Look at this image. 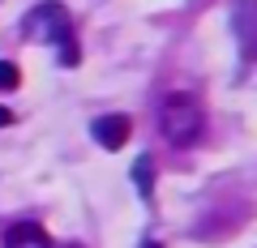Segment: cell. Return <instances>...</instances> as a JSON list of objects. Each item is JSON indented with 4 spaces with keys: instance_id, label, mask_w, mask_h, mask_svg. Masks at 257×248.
<instances>
[{
    "instance_id": "cell-6",
    "label": "cell",
    "mask_w": 257,
    "mask_h": 248,
    "mask_svg": "<svg viewBox=\"0 0 257 248\" xmlns=\"http://www.w3.org/2000/svg\"><path fill=\"white\" fill-rule=\"evenodd\" d=\"M150 167H155V163H150V154H142L138 167H133V184L142 188V197H150V180H155V171H150Z\"/></svg>"
},
{
    "instance_id": "cell-4",
    "label": "cell",
    "mask_w": 257,
    "mask_h": 248,
    "mask_svg": "<svg viewBox=\"0 0 257 248\" xmlns=\"http://www.w3.org/2000/svg\"><path fill=\"white\" fill-rule=\"evenodd\" d=\"M128 133H133V124H128V116H99L94 120V141H99L103 150H120L128 141Z\"/></svg>"
},
{
    "instance_id": "cell-1",
    "label": "cell",
    "mask_w": 257,
    "mask_h": 248,
    "mask_svg": "<svg viewBox=\"0 0 257 248\" xmlns=\"http://www.w3.org/2000/svg\"><path fill=\"white\" fill-rule=\"evenodd\" d=\"M22 30H26L30 43H52L56 52H60V65L73 69L77 60H82V52H77V35H73V22H69V9H64V5H56V0L35 5V9L26 13V22H22Z\"/></svg>"
},
{
    "instance_id": "cell-2",
    "label": "cell",
    "mask_w": 257,
    "mask_h": 248,
    "mask_svg": "<svg viewBox=\"0 0 257 248\" xmlns=\"http://www.w3.org/2000/svg\"><path fill=\"white\" fill-rule=\"evenodd\" d=\"M159 133H163V141H167V146H176V150L197 146L202 133H206L202 103L193 99V94H184V90L180 94H167L163 107H159Z\"/></svg>"
},
{
    "instance_id": "cell-7",
    "label": "cell",
    "mask_w": 257,
    "mask_h": 248,
    "mask_svg": "<svg viewBox=\"0 0 257 248\" xmlns=\"http://www.w3.org/2000/svg\"><path fill=\"white\" fill-rule=\"evenodd\" d=\"M18 86H22V73H18V65L0 60V90H18Z\"/></svg>"
},
{
    "instance_id": "cell-8",
    "label": "cell",
    "mask_w": 257,
    "mask_h": 248,
    "mask_svg": "<svg viewBox=\"0 0 257 248\" xmlns=\"http://www.w3.org/2000/svg\"><path fill=\"white\" fill-rule=\"evenodd\" d=\"M9 120H13V111H5V107H0V129H5V124H9Z\"/></svg>"
},
{
    "instance_id": "cell-5",
    "label": "cell",
    "mask_w": 257,
    "mask_h": 248,
    "mask_svg": "<svg viewBox=\"0 0 257 248\" xmlns=\"http://www.w3.org/2000/svg\"><path fill=\"white\" fill-rule=\"evenodd\" d=\"M5 248H52V235L39 222H13L5 231Z\"/></svg>"
},
{
    "instance_id": "cell-9",
    "label": "cell",
    "mask_w": 257,
    "mask_h": 248,
    "mask_svg": "<svg viewBox=\"0 0 257 248\" xmlns=\"http://www.w3.org/2000/svg\"><path fill=\"white\" fill-rule=\"evenodd\" d=\"M142 248H159V244H155V239H146V244H142Z\"/></svg>"
},
{
    "instance_id": "cell-3",
    "label": "cell",
    "mask_w": 257,
    "mask_h": 248,
    "mask_svg": "<svg viewBox=\"0 0 257 248\" xmlns=\"http://www.w3.org/2000/svg\"><path fill=\"white\" fill-rule=\"evenodd\" d=\"M231 22H236V43H240V56L244 65L257 60V0H240L231 9Z\"/></svg>"
}]
</instances>
